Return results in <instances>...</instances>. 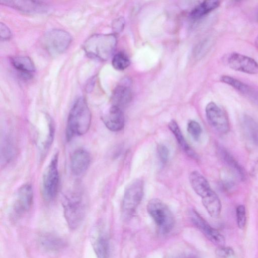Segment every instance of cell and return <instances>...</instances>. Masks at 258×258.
Wrapping results in <instances>:
<instances>
[{"label": "cell", "mask_w": 258, "mask_h": 258, "mask_svg": "<svg viewBox=\"0 0 258 258\" xmlns=\"http://www.w3.org/2000/svg\"><path fill=\"white\" fill-rule=\"evenodd\" d=\"M220 80L222 82L232 87L242 95L258 106V90L229 76H222L220 77Z\"/></svg>", "instance_id": "obj_12"}, {"label": "cell", "mask_w": 258, "mask_h": 258, "mask_svg": "<svg viewBox=\"0 0 258 258\" xmlns=\"http://www.w3.org/2000/svg\"><path fill=\"white\" fill-rule=\"evenodd\" d=\"M168 127L182 150L190 157L196 158V155L185 141L177 122L174 120H171L168 123Z\"/></svg>", "instance_id": "obj_22"}, {"label": "cell", "mask_w": 258, "mask_h": 258, "mask_svg": "<svg viewBox=\"0 0 258 258\" xmlns=\"http://www.w3.org/2000/svg\"><path fill=\"white\" fill-rule=\"evenodd\" d=\"M72 36L67 31L54 29L46 32L42 38V44L51 55H58L68 48L72 42Z\"/></svg>", "instance_id": "obj_5"}, {"label": "cell", "mask_w": 258, "mask_h": 258, "mask_svg": "<svg viewBox=\"0 0 258 258\" xmlns=\"http://www.w3.org/2000/svg\"><path fill=\"white\" fill-rule=\"evenodd\" d=\"M233 253L232 249L224 246H219L216 250L217 255L220 258H227L233 255Z\"/></svg>", "instance_id": "obj_31"}, {"label": "cell", "mask_w": 258, "mask_h": 258, "mask_svg": "<svg viewBox=\"0 0 258 258\" xmlns=\"http://www.w3.org/2000/svg\"><path fill=\"white\" fill-rule=\"evenodd\" d=\"M40 245L46 250L57 251L62 249L65 245L64 241L56 235L47 233L40 236Z\"/></svg>", "instance_id": "obj_20"}, {"label": "cell", "mask_w": 258, "mask_h": 258, "mask_svg": "<svg viewBox=\"0 0 258 258\" xmlns=\"http://www.w3.org/2000/svg\"><path fill=\"white\" fill-rule=\"evenodd\" d=\"M130 61L127 55L122 52L116 53L112 58V64L117 70H123L128 67Z\"/></svg>", "instance_id": "obj_26"}, {"label": "cell", "mask_w": 258, "mask_h": 258, "mask_svg": "<svg viewBox=\"0 0 258 258\" xmlns=\"http://www.w3.org/2000/svg\"><path fill=\"white\" fill-rule=\"evenodd\" d=\"M256 19L258 21V9H257V11L256 12Z\"/></svg>", "instance_id": "obj_35"}, {"label": "cell", "mask_w": 258, "mask_h": 258, "mask_svg": "<svg viewBox=\"0 0 258 258\" xmlns=\"http://www.w3.org/2000/svg\"><path fill=\"white\" fill-rule=\"evenodd\" d=\"M116 45L115 37L112 34H94L85 41L83 49L90 57L106 60L113 53Z\"/></svg>", "instance_id": "obj_2"}, {"label": "cell", "mask_w": 258, "mask_h": 258, "mask_svg": "<svg viewBox=\"0 0 258 258\" xmlns=\"http://www.w3.org/2000/svg\"><path fill=\"white\" fill-rule=\"evenodd\" d=\"M206 114L211 125L221 134H226L230 128L226 113L215 103L211 102L206 107Z\"/></svg>", "instance_id": "obj_9"}, {"label": "cell", "mask_w": 258, "mask_h": 258, "mask_svg": "<svg viewBox=\"0 0 258 258\" xmlns=\"http://www.w3.org/2000/svg\"><path fill=\"white\" fill-rule=\"evenodd\" d=\"M202 203L209 214L213 218L218 217L221 212V204L217 195L212 190L202 198Z\"/></svg>", "instance_id": "obj_17"}, {"label": "cell", "mask_w": 258, "mask_h": 258, "mask_svg": "<svg viewBox=\"0 0 258 258\" xmlns=\"http://www.w3.org/2000/svg\"><path fill=\"white\" fill-rule=\"evenodd\" d=\"M187 131L195 140H198L202 134L200 124L195 120H190L187 123Z\"/></svg>", "instance_id": "obj_27"}, {"label": "cell", "mask_w": 258, "mask_h": 258, "mask_svg": "<svg viewBox=\"0 0 258 258\" xmlns=\"http://www.w3.org/2000/svg\"><path fill=\"white\" fill-rule=\"evenodd\" d=\"M62 205L64 215L72 229H76L82 223L85 213V202L82 193L73 191L63 198Z\"/></svg>", "instance_id": "obj_3"}, {"label": "cell", "mask_w": 258, "mask_h": 258, "mask_svg": "<svg viewBox=\"0 0 258 258\" xmlns=\"http://www.w3.org/2000/svg\"><path fill=\"white\" fill-rule=\"evenodd\" d=\"M191 218L194 224L209 240L219 246H224L225 239L223 235L216 229L212 228L196 211L192 210Z\"/></svg>", "instance_id": "obj_11"}, {"label": "cell", "mask_w": 258, "mask_h": 258, "mask_svg": "<svg viewBox=\"0 0 258 258\" xmlns=\"http://www.w3.org/2000/svg\"><path fill=\"white\" fill-rule=\"evenodd\" d=\"M254 44L256 48L258 49V36H257L255 39Z\"/></svg>", "instance_id": "obj_33"}, {"label": "cell", "mask_w": 258, "mask_h": 258, "mask_svg": "<svg viewBox=\"0 0 258 258\" xmlns=\"http://www.w3.org/2000/svg\"><path fill=\"white\" fill-rule=\"evenodd\" d=\"M220 2L215 0L205 1L196 6L190 13L194 19H199L213 11L220 5Z\"/></svg>", "instance_id": "obj_21"}, {"label": "cell", "mask_w": 258, "mask_h": 258, "mask_svg": "<svg viewBox=\"0 0 258 258\" xmlns=\"http://www.w3.org/2000/svg\"><path fill=\"white\" fill-rule=\"evenodd\" d=\"M157 151L161 162L164 164H166L169 156V151L167 147L164 145L160 144L157 146Z\"/></svg>", "instance_id": "obj_30"}, {"label": "cell", "mask_w": 258, "mask_h": 258, "mask_svg": "<svg viewBox=\"0 0 258 258\" xmlns=\"http://www.w3.org/2000/svg\"><path fill=\"white\" fill-rule=\"evenodd\" d=\"M132 97V92L128 86L119 85L114 89L112 94V105L121 108L130 103Z\"/></svg>", "instance_id": "obj_18"}, {"label": "cell", "mask_w": 258, "mask_h": 258, "mask_svg": "<svg viewBox=\"0 0 258 258\" xmlns=\"http://www.w3.org/2000/svg\"><path fill=\"white\" fill-rule=\"evenodd\" d=\"M256 167L257 171L258 172V161H257V163L256 164Z\"/></svg>", "instance_id": "obj_36"}, {"label": "cell", "mask_w": 258, "mask_h": 258, "mask_svg": "<svg viewBox=\"0 0 258 258\" xmlns=\"http://www.w3.org/2000/svg\"><path fill=\"white\" fill-rule=\"evenodd\" d=\"M190 185L195 192L202 198L212 190L206 178L197 171L191 172L189 176Z\"/></svg>", "instance_id": "obj_16"}, {"label": "cell", "mask_w": 258, "mask_h": 258, "mask_svg": "<svg viewBox=\"0 0 258 258\" xmlns=\"http://www.w3.org/2000/svg\"><path fill=\"white\" fill-rule=\"evenodd\" d=\"M2 4L27 13L45 12L48 7L45 3L34 1H1Z\"/></svg>", "instance_id": "obj_13"}, {"label": "cell", "mask_w": 258, "mask_h": 258, "mask_svg": "<svg viewBox=\"0 0 258 258\" xmlns=\"http://www.w3.org/2000/svg\"><path fill=\"white\" fill-rule=\"evenodd\" d=\"M144 193V183L141 179L131 181L125 187L122 202L123 213L125 216L132 215L140 204Z\"/></svg>", "instance_id": "obj_7"}, {"label": "cell", "mask_w": 258, "mask_h": 258, "mask_svg": "<svg viewBox=\"0 0 258 258\" xmlns=\"http://www.w3.org/2000/svg\"><path fill=\"white\" fill-rule=\"evenodd\" d=\"M8 139V138L5 139L4 145L1 149V158L2 160H4V162L9 161L13 153V146L11 145L10 141Z\"/></svg>", "instance_id": "obj_28"}, {"label": "cell", "mask_w": 258, "mask_h": 258, "mask_svg": "<svg viewBox=\"0 0 258 258\" xmlns=\"http://www.w3.org/2000/svg\"><path fill=\"white\" fill-rule=\"evenodd\" d=\"M33 200V192L31 186L26 184L21 186L17 192L13 205L14 214L21 216L28 212L31 207Z\"/></svg>", "instance_id": "obj_10"}, {"label": "cell", "mask_w": 258, "mask_h": 258, "mask_svg": "<svg viewBox=\"0 0 258 258\" xmlns=\"http://www.w3.org/2000/svg\"><path fill=\"white\" fill-rule=\"evenodd\" d=\"M243 126L249 139L258 145V123L251 117L245 115L243 118Z\"/></svg>", "instance_id": "obj_25"}, {"label": "cell", "mask_w": 258, "mask_h": 258, "mask_svg": "<svg viewBox=\"0 0 258 258\" xmlns=\"http://www.w3.org/2000/svg\"><path fill=\"white\" fill-rule=\"evenodd\" d=\"M219 155L222 160L241 179H245V172L242 167L238 164L234 157L224 148H220Z\"/></svg>", "instance_id": "obj_23"}, {"label": "cell", "mask_w": 258, "mask_h": 258, "mask_svg": "<svg viewBox=\"0 0 258 258\" xmlns=\"http://www.w3.org/2000/svg\"><path fill=\"white\" fill-rule=\"evenodd\" d=\"M147 210L162 233H168L172 229L175 222L174 216L160 199L150 200L147 205Z\"/></svg>", "instance_id": "obj_4"}, {"label": "cell", "mask_w": 258, "mask_h": 258, "mask_svg": "<svg viewBox=\"0 0 258 258\" xmlns=\"http://www.w3.org/2000/svg\"><path fill=\"white\" fill-rule=\"evenodd\" d=\"M225 61L226 64L233 70L250 75L258 74V63L249 56L232 52L226 56Z\"/></svg>", "instance_id": "obj_8"}, {"label": "cell", "mask_w": 258, "mask_h": 258, "mask_svg": "<svg viewBox=\"0 0 258 258\" xmlns=\"http://www.w3.org/2000/svg\"><path fill=\"white\" fill-rule=\"evenodd\" d=\"M91 123V113L87 103L84 98L79 97L69 113L66 133L67 140L86 134Z\"/></svg>", "instance_id": "obj_1"}, {"label": "cell", "mask_w": 258, "mask_h": 258, "mask_svg": "<svg viewBox=\"0 0 258 258\" xmlns=\"http://www.w3.org/2000/svg\"><path fill=\"white\" fill-rule=\"evenodd\" d=\"M0 33L1 40H8L11 36V33L9 28L2 22L0 24Z\"/></svg>", "instance_id": "obj_32"}, {"label": "cell", "mask_w": 258, "mask_h": 258, "mask_svg": "<svg viewBox=\"0 0 258 258\" xmlns=\"http://www.w3.org/2000/svg\"><path fill=\"white\" fill-rule=\"evenodd\" d=\"M13 66L22 74L28 77L35 71L32 60L27 56H16L11 59Z\"/></svg>", "instance_id": "obj_19"}, {"label": "cell", "mask_w": 258, "mask_h": 258, "mask_svg": "<svg viewBox=\"0 0 258 258\" xmlns=\"http://www.w3.org/2000/svg\"><path fill=\"white\" fill-rule=\"evenodd\" d=\"M237 225L239 228L243 229L246 223L245 209L244 206L239 205L236 209Z\"/></svg>", "instance_id": "obj_29"}, {"label": "cell", "mask_w": 258, "mask_h": 258, "mask_svg": "<svg viewBox=\"0 0 258 258\" xmlns=\"http://www.w3.org/2000/svg\"><path fill=\"white\" fill-rule=\"evenodd\" d=\"M106 127L112 132L121 130L124 126V118L121 108L112 105L102 117Z\"/></svg>", "instance_id": "obj_15"}, {"label": "cell", "mask_w": 258, "mask_h": 258, "mask_svg": "<svg viewBox=\"0 0 258 258\" xmlns=\"http://www.w3.org/2000/svg\"><path fill=\"white\" fill-rule=\"evenodd\" d=\"M93 247L97 258H109V243L105 236L99 234L94 238Z\"/></svg>", "instance_id": "obj_24"}, {"label": "cell", "mask_w": 258, "mask_h": 258, "mask_svg": "<svg viewBox=\"0 0 258 258\" xmlns=\"http://www.w3.org/2000/svg\"><path fill=\"white\" fill-rule=\"evenodd\" d=\"M58 155L56 153L46 168L42 178V192L45 200H53L58 191L59 176L58 170Z\"/></svg>", "instance_id": "obj_6"}, {"label": "cell", "mask_w": 258, "mask_h": 258, "mask_svg": "<svg viewBox=\"0 0 258 258\" xmlns=\"http://www.w3.org/2000/svg\"><path fill=\"white\" fill-rule=\"evenodd\" d=\"M182 258H197L196 257V256H187V257H182Z\"/></svg>", "instance_id": "obj_34"}, {"label": "cell", "mask_w": 258, "mask_h": 258, "mask_svg": "<svg viewBox=\"0 0 258 258\" xmlns=\"http://www.w3.org/2000/svg\"><path fill=\"white\" fill-rule=\"evenodd\" d=\"M91 162V156L85 149H79L74 151L71 157L70 167L72 173L77 176L84 173Z\"/></svg>", "instance_id": "obj_14"}]
</instances>
